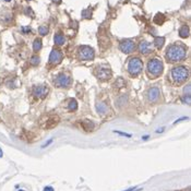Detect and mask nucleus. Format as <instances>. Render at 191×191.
I'll return each mask as SVG.
<instances>
[{"instance_id": "obj_27", "label": "nucleus", "mask_w": 191, "mask_h": 191, "mask_svg": "<svg viewBox=\"0 0 191 191\" xmlns=\"http://www.w3.org/2000/svg\"><path fill=\"white\" fill-rule=\"evenodd\" d=\"M51 142H53V139H50V140H49V141H47V142L45 143V144H43V145H41V147H46L47 145H49Z\"/></svg>"}, {"instance_id": "obj_30", "label": "nucleus", "mask_w": 191, "mask_h": 191, "mask_svg": "<svg viewBox=\"0 0 191 191\" xmlns=\"http://www.w3.org/2000/svg\"><path fill=\"white\" fill-rule=\"evenodd\" d=\"M7 1H10V0H7Z\"/></svg>"}, {"instance_id": "obj_11", "label": "nucleus", "mask_w": 191, "mask_h": 191, "mask_svg": "<svg viewBox=\"0 0 191 191\" xmlns=\"http://www.w3.org/2000/svg\"><path fill=\"white\" fill-rule=\"evenodd\" d=\"M62 61V53L58 49H53L49 55V63L54 66L59 65Z\"/></svg>"}, {"instance_id": "obj_14", "label": "nucleus", "mask_w": 191, "mask_h": 191, "mask_svg": "<svg viewBox=\"0 0 191 191\" xmlns=\"http://www.w3.org/2000/svg\"><path fill=\"white\" fill-rule=\"evenodd\" d=\"M80 126L82 127L84 130H86V131H92V130L95 128V124H94V122L91 121V120H88V119L83 120V121L80 124Z\"/></svg>"}, {"instance_id": "obj_3", "label": "nucleus", "mask_w": 191, "mask_h": 191, "mask_svg": "<svg viewBox=\"0 0 191 191\" xmlns=\"http://www.w3.org/2000/svg\"><path fill=\"white\" fill-rule=\"evenodd\" d=\"M188 76H189L188 69L186 67H182V66L173 68L171 71V79L176 84H181V83L186 82L188 80Z\"/></svg>"}, {"instance_id": "obj_22", "label": "nucleus", "mask_w": 191, "mask_h": 191, "mask_svg": "<svg viewBox=\"0 0 191 191\" xmlns=\"http://www.w3.org/2000/svg\"><path fill=\"white\" fill-rule=\"evenodd\" d=\"M97 111L101 114H105L106 111H107V107H106L104 103H99L98 105H97Z\"/></svg>"}, {"instance_id": "obj_4", "label": "nucleus", "mask_w": 191, "mask_h": 191, "mask_svg": "<svg viewBox=\"0 0 191 191\" xmlns=\"http://www.w3.org/2000/svg\"><path fill=\"white\" fill-rule=\"evenodd\" d=\"M127 67H128V71H129V73L131 74V76H139V74L142 72L143 62H142V60L138 57L130 58Z\"/></svg>"}, {"instance_id": "obj_5", "label": "nucleus", "mask_w": 191, "mask_h": 191, "mask_svg": "<svg viewBox=\"0 0 191 191\" xmlns=\"http://www.w3.org/2000/svg\"><path fill=\"white\" fill-rule=\"evenodd\" d=\"M94 56H95V53H94V49L90 46H85V45H83V46H80L78 48V58L80 60H93L94 59Z\"/></svg>"}, {"instance_id": "obj_18", "label": "nucleus", "mask_w": 191, "mask_h": 191, "mask_svg": "<svg viewBox=\"0 0 191 191\" xmlns=\"http://www.w3.org/2000/svg\"><path fill=\"white\" fill-rule=\"evenodd\" d=\"M41 47H43V43H41V38H36L34 41V43H33V49H34L35 51H38L41 49Z\"/></svg>"}, {"instance_id": "obj_15", "label": "nucleus", "mask_w": 191, "mask_h": 191, "mask_svg": "<svg viewBox=\"0 0 191 191\" xmlns=\"http://www.w3.org/2000/svg\"><path fill=\"white\" fill-rule=\"evenodd\" d=\"M54 41H55V44L57 45V46H62V45L66 43V37L58 33V34H56L55 36H54Z\"/></svg>"}, {"instance_id": "obj_23", "label": "nucleus", "mask_w": 191, "mask_h": 191, "mask_svg": "<svg viewBox=\"0 0 191 191\" xmlns=\"http://www.w3.org/2000/svg\"><path fill=\"white\" fill-rule=\"evenodd\" d=\"M30 62H31V65L37 66L39 63V57H38V56H33V57L31 58Z\"/></svg>"}, {"instance_id": "obj_21", "label": "nucleus", "mask_w": 191, "mask_h": 191, "mask_svg": "<svg viewBox=\"0 0 191 191\" xmlns=\"http://www.w3.org/2000/svg\"><path fill=\"white\" fill-rule=\"evenodd\" d=\"M48 31H49V30H48V28H47L46 25L39 26V28H38V33L41 35V36H44V35L48 34Z\"/></svg>"}, {"instance_id": "obj_10", "label": "nucleus", "mask_w": 191, "mask_h": 191, "mask_svg": "<svg viewBox=\"0 0 191 191\" xmlns=\"http://www.w3.org/2000/svg\"><path fill=\"white\" fill-rule=\"evenodd\" d=\"M49 90L47 86H44V85H36L33 88V95H34L36 98H45L48 94Z\"/></svg>"}, {"instance_id": "obj_24", "label": "nucleus", "mask_w": 191, "mask_h": 191, "mask_svg": "<svg viewBox=\"0 0 191 191\" xmlns=\"http://www.w3.org/2000/svg\"><path fill=\"white\" fill-rule=\"evenodd\" d=\"M115 132L120 134V136H124V137H127V138H131V134L130 133H126V132H121V131H115Z\"/></svg>"}, {"instance_id": "obj_12", "label": "nucleus", "mask_w": 191, "mask_h": 191, "mask_svg": "<svg viewBox=\"0 0 191 191\" xmlns=\"http://www.w3.org/2000/svg\"><path fill=\"white\" fill-rule=\"evenodd\" d=\"M138 49H139V51H140V54H142V55H147V54H150L153 51V46L151 43H149V41H140Z\"/></svg>"}, {"instance_id": "obj_29", "label": "nucleus", "mask_w": 191, "mask_h": 191, "mask_svg": "<svg viewBox=\"0 0 191 191\" xmlns=\"http://www.w3.org/2000/svg\"><path fill=\"white\" fill-rule=\"evenodd\" d=\"M54 1H56V2H58V3L60 2V0H54Z\"/></svg>"}, {"instance_id": "obj_1", "label": "nucleus", "mask_w": 191, "mask_h": 191, "mask_svg": "<svg viewBox=\"0 0 191 191\" xmlns=\"http://www.w3.org/2000/svg\"><path fill=\"white\" fill-rule=\"evenodd\" d=\"M165 56L169 62H180L187 56L186 47L179 44H173L167 47Z\"/></svg>"}, {"instance_id": "obj_20", "label": "nucleus", "mask_w": 191, "mask_h": 191, "mask_svg": "<svg viewBox=\"0 0 191 191\" xmlns=\"http://www.w3.org/2000/svg\"><path fill=\"white\" fill-rule=\"evenodd\" d=\"M69 109L72 111H76L78 109V103H76V99H70V103H69Z\"/></svg>"}, {"instance_id": "obj_6", "label": "nucleus", "mask_w": 191, "mask_h": 191, "mask_svg": "<svg viewBox=\"0 0 191 191\" xmlns=\"http://www.w3.org/2000/svg\"><path fill=\"white\" fill-rule=\"evenodd\" d=\"M59 124V117L57 115H47L41 120V126L43 129L50 130Z\"/></svg>"}, {"instance_id": "obj_13", "label": "nucleus", "mask_w": 191, "mask_h": 191, "mask_svg": "<svg viewBox=\"0 0 191 191\" xmlns=\"http://www.w3.org/2000/svg\"><path fill=\"white\" fill-rule=\"evenodd\" d=\"M159 94H161L159 89L154 86V88H151L150 90L147 91V98H149L150 102H156L159 97Z\"/></svg>"}, {"instance_id": "obj_16", "label": "nucleus", "mask_w": 191, "mask_h": 191, "mask_svg": "<svg viewBox=\"0 0 191 191\" xmlns=\"http://www.w3.org/2000/svg\"><path fill=\"white\" fill-rule=\"evenodd\" d=\"M189 33H190V30H189V26L184 25L179 28V36L182 37V38H187L189 36Z\"/></svg>"}, {"instance_id": "obj_9", "label": "nucleus", "mask_w": 191, "mask_h": 191, "mask_svg": "<svg viewBox=\"0 0 191 191\" xmlns=\"http://www.w3.org/2000/svg\"><path fill=\"white\" fill-rule=\"evenodd\" d=\"M96 76L101 81L109 80V79L111 78V70L109 69L107 66H101V67H97Z\"/></svg>"}, {"instance_id": "obj_25", "label": "nucleus", "mask_w": 191, "mask_h": 191, "mask_svg": "<svg viewBox=\"0 0 191 191\" xmlns=\"http://www.w3.org/2000/svg\"><path fill=\"white\" fill-rule=\"evenodd\" d=\"M22 31H23L24 34H28V32H31V28H22Z\"/></svg>"}, {"instance_id": "obj_26", "label": "nucleus", "mask_w": 191, "mask_h": 191, "mask_svg": "<svg viewBox=\"0 0 191 191\" xmlns=\"http://www.w3.org/2000/svg\"><path fill=\"white\" fill-rule=\"evenodd\" d=\"M140 190H142V189L134 187V188H130V189H128V190H126V191H140Z\"/></svg>"}, {"instance_id": "obj_19", "label": "nucleus", "mask_w": 191, "mask_h": 191, "mask_svg": "<svg viewBox=\"0 0 191 191\" xmlns=\"http://www.w3.org/2000/svg\"><path fill=\"white\" fill-rule=\"evenodd\" d=\"M164 21H165V18H164L163 14H162V13L156 14V16H155V19H154L155 23H156V24H163Z\"/></svg>"}, {"instance_id": "obj_31", "label": "nucleus", "mask_w": 191, "mask_h": 191, "mask_svg": "<svg viewBox=\"0 0 191 191\" xmlns=\"http://www.w3.org/2000/svg\"><path fill=\"white\" fill-rule=\"evenodd\" d=\"M28 1H30V0H28Z\"/></svg>"}, {"instance_id": "obj_7", "label": "nucleus", "mask_w": 191, "mask_h": 191, "mask_svg": "<svg viewBox=\"0 0 191 191\" xmlns=\"http://www.w3.org/2000/svg\"><path fill=\"white\" fill-rule=\"evenodd\" d=\"M71 82H72L71 78L66 73L59 74V76L54 80V83H55L56 86H58V88H68V86H70Z\"/></svg>"}, {"instance_id": "obj_28", "label": "nucleus", "mask_w": 191, "mask_h": 191, "mask_svg": "<svg viewBox=\"0 0 191 191\" xmlns=\"http://www.w3.org/2000/svg\"><path fill=\"white\" fill-rule=\"evenodd\" d=\"M44 191H54V189L51 188V187H46V188L44 189Z\"/></svg>"}, {"instance_id": "obj_17", "label": "nucleus", "mask_w": 191, "mask_h": 191, "mask_svg": "<svg viewBox=\"0 0 191 191\" xmlns=\"http://www.w3.org/2000/svg\"><path fill=\"white\" fill-rule=\"evenodd\" d=\"M164 43H165V38H164V37H156V38L154 39V46L158 49L163 47Z\"/></svg>"}, {"instance_id": "obj_2", "label": "nucleus", "mask_w": 191, "mask_h": 191, "mask_svg": "<svg viewBox=\"0 0 191 191\" xmlns=\"http://www.w3.org/2000/svg\"><path fill=\"white\" fill-rule=\"evenodd\" d=\"M163 70H164L163 62H162L159 59H157V58L151 59L150 61L147 62L146 72H147V74H149L150 78L154 79V78L159 76L162 73H163Z\"/></svg>"}, {"instance_id": "obj_8", "label": "nucleus", "mask_w": 191, "mask_h": 191, "mask_svg": "<svg viewBox=\"0 0 191 191\" xmlns=\"http://www.w3.org/2000/svg\"><path fill=\"white\" fill-rule=\"evenodd\" d=\"M119 49L124 54H131L136 49V43L132 39H124L119 44Z\"/></svg>"}]
</instances>
